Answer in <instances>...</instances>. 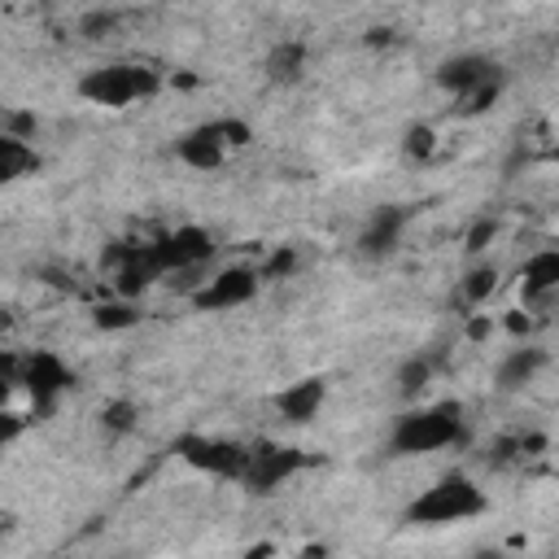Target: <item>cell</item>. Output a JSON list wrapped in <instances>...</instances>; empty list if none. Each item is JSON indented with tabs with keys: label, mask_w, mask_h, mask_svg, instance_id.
Segmentation results:
<instances>
[{
	"label": "cell",
	"mask_w": 559,
	"mask_h": 559,
	"mask_svg": "<svg viewBox=\"0 0 559 559\" xmlns=\"http://www.w3.org/2000/svg\"><path fill=\"white\" fill-rule=\"evenodd\" d=\"M463 437V411L459 402H441V406H424L397 419L393 428V450L397 454H432L445 450Z\"/></svg>",
	"instance_id": "cell-1"
},
{
	"label": "cell",
	"mask_w": 559,
	"mask_h": 559,
	"mask_svg": "<svg viewBox=\"0 0 559 559\" xmlns=\"http://www.w3.org/2000/svg\"><path fill=\"white\" fill-rule=\"evenodd\" d=\"M153 92H157V74L144 66H100V70L83 74V83H79V96H87L92 105H105V109H127Z\"/></svg>",
	"instance_id": "cell-2"
},
{
	"label": "cell",
	"mask_w": 559,
	"mask_h": 559,
	"mask_svg": "<svg viewBox=\"0 0 559 559\" xmlns=\"http://www.w3.org/2000/svg\"><path fill=\"white\" fill-rule=\"evenodd\" d=\"M480 511H485V493L467 476H445L424 498H415L411 520L415 524H454V520H467V515H480Z\"/></svg>",
	"instance_id": "cell-3"
},
{
	"label": "cell",
	"mask_w": 559,
	"mask_h": 559,
	"mask_svg": "<svg viewBox=\"0 0 559 559\" xmlns=\"http://www.w3.org/2000/svg\"><path fill=\"white\" fill-rule=\"evenodd\" d=\"M245 140H249V127L223 118V122H205V127L188 131L175 153H179V162H188L192 170H214V166H223L227 148H231V144H245Z\"/></svg>",
	"instance_id": "cell-4"
},
{
	"label": "cell",
	"mask_w": 559,
	"mask_h": 559,
	"mask_svg": "<svg viewBox=\"0 0 559 559\" xmlns=\"http://www.w3.org/2000/svg\"><path fill=\"white\" fill-rule=\"evenodd\" d=\"M148 249H153V262H157L162 275H179V271L205 266L210 253H214V240H210V231H201V227H175L170 236H162V240L148 245Z\"/></svg>",
	"instance_id": "cell-5"
},
{
	"label": "cell",
	"mask_w": 559,
	"mask_h": 559,
	"mask_svg": "<svg viewBox=\"0 0 559 559\" xmlns=\"http://www.w3.org/2000/svg\"><path fill=\"white\" fill-rule=\"evenodd\" d=\"M179 454L210 472V476H223V480H240L245 476V463H249V450L236 445V441H218V437H183L179 441Z\"/></svg>",
	"instance_id": "cell-6"
},
{
	"label": "cell",
	"mask_w": 559,
	"mask_h": 559,
	"mask_svg": "<svg viewBox=\"0 0 559 559\" xmlns=\"http://www.w3.org/2000/svg\"><path fill=\"white\" fill-rule=\"evenodd\" d=\"M258 284H262V271L227 266V271L210 275V280L192 293V301H197L201 310H231V306H245V301L258 293Z\"/></svg>",
	"instance_id": "cell-7"
},
{
	"label": "cell",
	"mask_w": 559,
	"mask_h": 559,
	"mask_svg": "<svg viewBox=\"0 0 559 559\" xmlns=\"http://www.w3.org/2000/svg\"><path fill=\"white\" fill-rule=\"evenodd\" d=\"M301 454L297 450H284V445H258V450H249V463H245V485L249 489H258V493H266V489H275L280 480H288L293 472H301Z\"/></svg>",
	"instance_id": "cell-8"
},
{
	"label": "cell",
	"mask_w": 559,
	"mask_h": 559,
	"mask_svg": "<svg viewBox=\"0 0 559 559\" xmlns=\"http://www.w3.org/2000/svg\"><path fill=\"white\" fill-rule=\"evenodd\" d=\"M402 227H406V210H402V205L376 210L371 223H367L362 236H358V253H362V258H384V253H393L397 240H402Z\"/></svg>",
	"instance_id": "cell-9"
},
{
	"label": "cell",
	"mask_w": 559,
	"mask_h": 559,
	"mask_svg": "<svg viewBox=\"0 0 559 559\" xmlns=\"http://www.w3.org/2000/svg\"><path fill=\"white\" fill-rule=\"evenodd\" d=\"M493 74H498L493 61H485V57H476V52H463V57H450V61L437 70V83H441L445 92H454V100H459L463 92L480 87V83L493 79Z\"/></svg>",
	"instance_id": "cell-10"
},
{
	"label": "cell",
	"mask_w": 559,
	"mask_h": 559,
	"mask_svg": "<svg viewBox=\"0 0 559 559\" xmlns=\"http://www.w3.org/2000/svg\"><path fill=\"white\" fill-rule=\"evenodd\" d=\"M66 384H70V371H66L52 354H35V358H26V376L17 380V389H26L35 406L48 402L52 393H61Z\"/></svg>",
	"instance_id": "cell-11"
},
{
	"label": "cell",
	"mask_w": 559,
	"mask_h": 559,
	"mask_svg": "<svg viewBox=\"0 0 559 559\" xmlns=\"http://www.w3.org/2000/svg\"><path fill=\"white\" fill-rule=\"evenodd\" d=\"M555 288H559V245L537 249V253L520 266V297H524V301H537V297H546V293H555Z\"/></svg>",
	"instance_id": "cell-12"
},
{
	"label": "cell",
	"mask_w": 559,
	"mask_h": 559,
	"mask_svg": "<svg viewBox=\"0 0 559 559\" xmlns=\"http://www.w3.org/2000/svg\"><path fill=\"white\" fill-rule=\"evenodd\" d=\"M323 397H328V384H323V380H297V384H288V389L275 397V406H280V415H284L288 424H306V419L319 415Z\"/></svg>",
	"instance_id": "cell-13"
},
{
	"label": "cell",
	"mask_w": 559,
	"mask_h": 559,
	"mask_svg": "<svg viewBox=\"0 0 559 559\" xmlns=\"http://www.w3.org/2000/svg\"><path fill=\"white\" fill-rule=\"evenodd\" d=\"M542 367H546V349L520 345V349H511V354L498 362V389H502V393H515V389L533 384V376H537Z\"/></svg>",
	"instance_id": "cell-14"
},
{
	"label": "cell",
	"mask_w": 559,
	"mask_h": 559,
	"mask_svg": "<svg viewBox=\"0 0 559 559\" xmlns=\"http://www.w3.org/2000/svg\"><path fill=\"white\" fill-rule=\"evenodd\" d=\"M26 170H35V148L22 135H0V175L22 179Z\"/></svg>",
	"instance_id": "cell-15"
},
{
	"label": "cell",
	"mask_w": 559,
	"mask_h": 559,
	"mask_svg": "<svg viewBox=\"0 0 559 559\" xmlns=\"http://www.w3.org/2000/svg\"><path fill=\"white\" fill-rule=\"evenodd\" d=\"M493 288H498V266H493V262H476V266L459 280V297H463L467 306L489 301V297H493Z\"/></svg>",
	"instance_id": "cell-16"
},
{
	"label": "cell",
	"mask_w": 559,
	"mask_h": 559,
	"mask_svg": "<svg viewBox=\"0 0 559 559\" xmlns=\"http://www.w3.org/2000/svg\"><path fill=\"white\" fill-rule=\"evenodd\" d=\"M301 61H306V48L301 44H280L271 52V61H266V74L280 79V83H293L301 74Z\"/></svg>",
	"instance_id": "cell-17"
},
{
	"label": "cell",
	"mask_w": 559,
	"mask_h": 559,
	"mask_svg": "<svg viewBox=\"0 0 559 559\" xmlns=\"http://www.w3.org/2000/svg\"><path fill=\"white\" fill-rule=\"evenodd\" d=\"M135 419H140V411H135V402H127V397H114V402H105V411H100V428L114 432V437L131 432Z\"/></svg>",
	"instance_id": "cell-18"
},
{
	"label": "cell",
	"mask_w": 559,
	"mask_h": 559,
	"mask_svg": "<svg viewBox=\"0 0 559 559\" xmlns=\"http://www.w3.org/2000/svg\"><path fill=\"white\" fill-rule=\"evenodd\" d=\"M428 380H432V358H424V354L406 358V362H402V371H397V389H402L406 397H415Z\"/></svg>",
	"instance_id": "cell-19"
},
{
	"label": "cell",
	"mask_w": 559,
	"mask_h": 559,
	"mask_svg": "<svg viewBox=\"0 0 559 559\" xmlns=\"http://www.w3.org/2000/svg\"><path fill=\"white\" fill-rule=\"evenodd\" d=\"M498 92H502V74H493V79H485L480 87L463 92V96H459V114H480V109H489V105L498 100Z\"/></svg>",
	"instance_id": "cell-20"
},
{
	"label": "cell",
	"mask_w": 559,
	"mask_h": 559,
	"mask_svg": "<svg viewBox=\"0 0 559 559\" xmlns=\"http://www.w3.org/2000/svg\"><path fill=\"white\" fill-rule=\"evenodd\" d=\"M96 323L100 328H131L135 323V306L131 301H109V306L96 310Z\"/></svg>",
	"instance_id": "cell-21"
},
{
	"label": "cell",
	"mask_w": 559,
	"mask_h": 559,
	"mask_svg": "<svg viewBox=\"0 0 559 559\" xmlns=\"http://www.w3.org/2000/svg\"><path fill=\"white\" fill-rule=\"evenodd\" d=\"M493 236H498V223L493 218H476L472 231H467V253H485L493 245Z\"/></svg>",
	"instance_id": "cell-22"
},
{
	"label": "cell",
	"mask_w": 559,
	"mask_h": 559,
	"mask_svg": "<svg viewBox=\"0 0 559 559\" xmlns=\"http://www.w3.org/2000/svg\"><path fill=\"white\" fill-rule=\"evenodd\" d=\"M432 148H437L432 127H411V131H406V153H411V157H428Z\"/></svg>",
	"instance_id": "cell-23"
},
{
	"label": "cell",
	"mask_w": 559,
	"mask_h": 559,
	"mask_svg": "<svg viewBox=\"0 0 559 559\" xmlns=\"http://www.w3.org/2000/svg\"><path fill=\"white\" fill-rule=\"evenodd\" d=\"M293 262H297V253H293V249H280V253L266 262L262 280H280V275H288V271H293Z\"/></svg>",
	"instance_id": "cell-24"
},
{
	"label": "cell",
	"mask_w": 559,
	"mask_h": 559,
	"mask_svg": "<svg viewBox=\"0 0 559 559\" xmlns=\"http://www.w3.org/2000/svg\"><path fill=\"white\" fill-rule=\"evenodd\" d=\"M507 328H511V332H528V314H520V310H511V319H507Z\"/></svg>",
	"instance_id": "cell-25"
},
{
	"label": "cell",
	"mask_w": 559,
	"mask_h": 559,
	"mask_svg": "<svg viewBox=\"0 0 559 559\" xmlns=\"http://www.w3.org/2000/svg\"><path fill=\"white\" fill-rule=\"evenodd\" d=\"M467 332H472L476 341H480V336H489V319H472V328H467Z\"/></svg>",
	"instance_id": "cell-26"
},
{
	"label": "cell",
	"mask_w": 559,
	"mask_h": 559,
	"mask_svg": "<svg viewBox=\"0 0 559 559\" xmlns=\"http://www.w3.org/2000/svg\"><path fill=\"white\" fill-rule=\"evenodd\" d=\"M555 162H559V148H555Z\"/></svg>",
	"instance_id": "cell-27"
}]
</instances>
